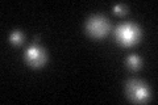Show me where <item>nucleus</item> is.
<instances>
[{
	"mask_svg": "<svg viewBox=\"0 0 158 105\" xmlns=\"http://www.w3.org/2000/svg\"><path fill=\"white\" fill-rule=\"evenodd\" d=\"M116 41L121 45V46L129 47L137 43L141 38V30L136 24L133 22H125L118 25L116 32H115Z\"/></svg>",
	"mask_w": 158,
	"mask_h": 105,
	"instance_id": "f257e3e1",
	"label": "nucleus"
},
{
	"mask_svg": "<svg viewBox=\"0 0 158 105\" xmlns=\"http://www.w3.org/2000/svg\"><path fill=\"white\" fill-rule=\"evenodd\" d=\"M110 29H111L110 22L103 16H92L86 22V30L94 38H103L108 34Z\"/></svg>",
	"mask_w": 158,
	"mask_h": 105,
	"instance_id": "f03ea898",
	"label": "nucleus"
},
{
	"mask_svg": "<svg viewBox=\"0 0 158 105\" xmlns=\"http://www.w3.org/2000/svg\"><path fill=\"white\" fill-rule=\"evenodd\" d=\"M127 93L133 103H146L150 97V91L146 84L140 80H131L127 84Z\"/></svg>",
	"mask_w": 158,
	"mask_h": 105,
	"instance_id": "7ed1b4c3",
	"label": "nucleus"
},
{
	"mask_svg": "<svg viewBox=\"0 0 158 105\" xmlns=\"http://www.w3.org/2000/svg\"><path fill=\"white\" fill-rule=\"evenodd\" d=\"M48 55L41 46H38L37 41L34 42L32 46H29L28 50L25 51V61L29 66L32 67H42L46 63Z\"/></svg>",
	"mask_w": 158,
	"mask_h": 105,
	"instance_id": "20e7f679",
	"label": "nucleus"
},
{
	"mask_svg": "<svg viewBox=\"0 0 158 105\" xmlns=\"http://www.w3.org/2000/svg\"><path fill=\"white\" fill-rule=\"evenodd\" d=\"M127 64H128V67L132 68V70H138L142 66V61L138 55H135V54H133V55H129L127 58Z\"/></svg>",
	"mask_w": 158,
	"mask_h": 105,
	"instance_id": "39448f33",
	"label": "nucleus"
},
{
	"mask_svg": "<svg viewBox=\"0 0 158 105\" xmlns=\"http://www.w3.org/2000/svg\"><path fill=\"white\" fill-rule=\"evenodd\" d=\"M24 41V36L21 32L19 30H15L11 33V36H9V42H11L12 45H16V46H19V45H21Z\"/></svg>",
	"mask_w": 158,
	"mask_h": 105,
	"instance_id": "423d86ee",
	"label": "nucleus"
},
{
	"mask_svg": "<svg viewBox=\"0 0 158 105\" xmlns=\"http://www.w3.org/2000/svg\"><path fill=\"white\" fill-rule=\"evenodd\" d=\"M112 11L116 14H125L127 13V7L124 6V4H115L113 8H112Z\"/></svg>",
	"mask_w": 158,
	"mask_h": 105,
	"instance_id": "0eeeda50",
	"label": "nucleus"
}]
</instances>
